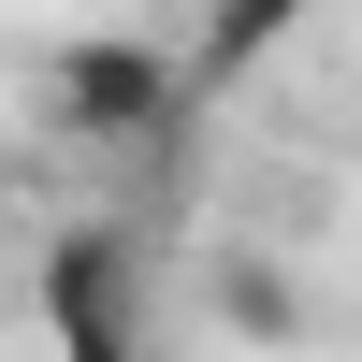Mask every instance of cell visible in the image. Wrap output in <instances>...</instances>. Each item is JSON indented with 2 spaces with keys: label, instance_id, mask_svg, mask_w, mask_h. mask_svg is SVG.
<instances>
[{
  "label": "cell",
  "instance_id": "cell-3",
  "mask_svg": "<svg viewBox=\"0 0 362 362\" xmlns=\"http://www.w3.org/2000/svg\"><path fill=\"white\" fill-rule=\"evenodd\" d=\"M319 0H218V15H203V44H189V87H218V73H247L261 44H276V29H305Z\"/></svg>",
  "mask_w": 362,
  "mask_h": 362
},
{
  "label": "cell",
  "instance_id": "cell-1",
  "mask_svg": "<svg viewBox=\"0 0 362 362\" xmlns=\"http://www.w3.org/2000/svg\"><path fill=\"white\" fill-rule=\"evenodd\" d=\"M160 116H189V58H160V44H73L58 58V131L131 145V131H160Z\"/></svg>",
  "mask_w": 362,
  "mask_h": 362
},
{
  "label": "cell",
  "instance_id": "cell-2",
  "mask_svg": "<svg viewBox=\"0 0 362 362\" xmlns=\"http://www.w3.org/2000/svg\"><path fill=\"white\" fill-rule=\"evenodd\" d=\"M44 319L58 362H145V305H131V232H73L44 261Z\"/></svg>",
  "mask_w": 362,
  "mask_h": 362
}]
</instances>
